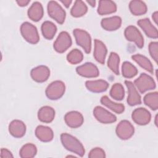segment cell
<instances>
[{
    "instance_id": "42",
    "label": "cell",
    "mask_w": 158,
    "mask_h": 158,
    "mask_svg": "<svg viewBox=\"0 0 158 158\" xmlns=\"http://www.w3.org/2000/svg\"><path fill=\"white\" fill-rule=\"evenodd\" d=\"M86 2L90 4L91 6L92 7H94L95 4H96V1L94 0H89V1H86Z\"/></svg>"
},
{
    "instance_id": "41",
    "label": "cell",
    "mask_w": 158,
    "mask_h": 158,
    "mask_svg": "<svg viewBox=\"0 0 158 158\" xmlns=\"http://www.w3.org/2000/svg\"><path fill=\"white\" fill-rule=\"evenodd\" d=\"M66 7H69L70 4L72 3V1L70 0H65V1H60Z\"/></svg>"
},
{
    "instance_id": "33",
    "label": "cell",
    "mask_w": 158,
    "mask_h": 158,
    "mask_svg": "<svg viewBox=\"0 0 158 158\" xmlns=\"http://www.w3.org/2000/svg\"><path fill=\"white\" fill-rule=\"evenodd\" d=\"M122 72L124 77L131 78L136 75L138 70L131 63L125 61L122 64Z\"/></svg>"
},
{
    "instance_id": "27",
    "label": "cell",
    "mask_w": 158,
    "mask_h": 158,
    "mask_svg": "<svg viewBox=\"0 0 158 158\" xmlns=\"http://www.w3.org/2000/svg\"><path fill=\"white\" fill-rule=\"evenodd\" d=\"M41 31L46 39L51 40L57 31V27L54 23L50 21H45L41 25Z\"/></svg>"
},
{
    "instance_id": "19",
    "label": "cell",
    "mask_w": 158,
    "mask_h": 158,
    "mask_svg": "<svg viewBox=\"0 0 158 158\" xmlns=\"http://www.w3.org/2000/svg\"><path fill=\"white\" fill-rule=\"evenodd\" d=\"M86 88L93 93H101L107 90L109 83L104 80H88L85 83Z\"/></svg>"
},
{
    "instance_id": "13",
    "label": "cell",
    "mask_w": 158,
    "mask_h": 158,
    "mask_svg": "<svg viewBox=\"0 0 158 158\" xmlns=\"http://www.w3.org/2000/svg\"><path fill=\"white\" fill-rule=\"evenodd\" d=\"M30 75L34 81L42 83L48 79L50 75V70L45 65H40L33 68L31 70Z\"/></svg>"
},
{
    "instance_id": "9",
    "label": "cell",
    "mask_w": 158,
    "mask_h": 158,
    "mask_svg": "<svg viewBox=\"0 0 158 158\" xmlns=\"http://www.w3.org/2000/svg\"><path fill=\"white\" fill-rule=\"evenodd\" d=\"M116 134L121 139H128L134 134L135 129L132 124L128 120H124L119 122L116 127Z\"/></svg>"
},
{
    "instance_id": "22",
    "label": "cell",
    "mask_w": 158,
    "mask_h": 158,
    "mask_svg": "<svg viewBox=\"0 0 158 158\" xmlns=\"http://www.w3.org/2000/svg\"><path fill=\"white\" fill-rule=\"evenodd\" d=\"M117 10L115 3L110 0H101L99 1L98 13L99 15H107L114 13Z\"/></svg>"
},
{
    "instance_id": "2",
    "label": "cell",
    "mask_w": 158,
    "mask_h": 158,
    "mask_svg": "<svg viewBox=\"0 0 158 158\" xmlns=\"http://www.w3.org/2000/svg\"><path fill=\"white\" fill-rule=\"evenodd\" d=\"M20 32L23 38L31 44H36L40 40L37 28L28 22H25L21 25Z\"/></svg>"
},
{
    "instance_id": "1",
    "label": "cell",
    "mask_w": 158,
    "mask_h": 158,
    "mask_svg": "<svg viewBox=\"0 0 158 158\" xmlns=\"http://www.w3.org/2000/svg\"><path fill=\"white\" fill-rule=\"evenodd\" d=\"M60 140L64 147L73 152L80 157L85 154V148L83 144L75 137L68 133H62L60 135Z\"/></svg>"
},
{
    "instance_id": "30",
    "label": "cell",
    "mask_w": 158,
    "mask_h": 158,
    "mask_svg": "<svg viewBox=\"0 0 158 158\" xmlns=\"http://www.w3.org/2000/svg\"><path fill=\"white\" fill-rule=\"evenodd\" d=\"M37 149L35 144L27 143L23 145L20 150V156L22 158H31L35 156Z\"/></svg>"
},
{
    "instance_id": "23",
    "label": "cell",
    "mask_w": 158,
    "mask_h": 158,
    "mask_svg": "<svg viewBox=\"0 0 158 158\" xmlns=\"http://www.w3.org/2000/svg\"><path fill=\"white\" fill-rule=\"evenodd\" d=\"M28 16L33 21L38 22L43 16V8L41 4L38 1L33 2L28 10Z\"/></svg>"
},
{
    "instance_id": "5",
    "label": "cell",
    "mask_w": 158,
    "mask_h": 158,
    "mask_svg": "<svg viewBox=\"0 0 158 158\" xmlns=\"http://www.w3.org/2000/svg\"><path fill=\"white\" fill-rule=\"evenodd\" d=\"M134 85L141 93H144L148 90L154 89L156 88V83L153 78L144 73H142L135 80Z\"/></svg>"
},
{
    "instance_id": "15",
    "label": "cell",
    "mask_w": 158,
    "mask_h": 158,
    "mask_svg": "<svg viewBox=\"0 0 158 158\" xmlns=\"http://www.w3.org/2000/svg\"><path fill=\"white\" fill-rule=\"evenodd\" d=\"M66 124L73 128L80 127L83 123V117L81 113L77 111H70L67 112L64 117Z\"/></svg>"
},
{
    "instance_id": "7",
    "label": "cell",
    "mask_w": 158,
    "mask_h": 158,
    "mask_svg": "<svg viewBox=\"0 0 158 158\" xmlns=\"http://www.w3.org/2000/svg\"><path fill=\"white\" fill-rule=\"evenodd\" d=\"M125 36L127 40L134 42L136 45L141 48L144 46V38L138 29L133 25L127 27L124 31Z\"/></svg>"
},
{
    "instance_id": "4",
    "label": "cell",
    "mask_w": 158,
    "mask_h": 158,
    "mask_svg": "<svg viewBox=\"0 0 158 158\" xmlns=\"http://www.w3.org/2000/svg\"><path fill=\"white\" fill-rule=\"evenodd\" d=\"M76 42L86 53H89L91 49V38L89 34L81 29H75L73 31Z\"/></svg>"
},
{
    "instance_id": "21",
    "label": "cell",
    "mask_w": 158,
    "mask_h": 158,
    "mask_svg": "<svg viewBox=\"0 0 158 158\" xmlns=\"http://www.w3.org/2000/svg\"><path fill=\"white\" fill-rule=\"evenodd\" d=\"M35 135L41 141H51L54 137V133L51 128L43 125H39L36 128Z\"/></svg>"
},
{
    "instance_id": "16",
    "label": "cell",
    "mask_w": 158,
    "mask_h": 158,
    "mask_svg": "<svg viewBox=\"0 0 158 158\" xmlns=\"http://www.w3.org/2000/svg\"><path fill=\"white\" fill-rule=\"evenodd\" d=\"M10 134L15 138H21L23 136L26 132V126L25 123L19 120H12L9 125Z\"/></svg>"
},
{
    "instance_id": "10",
    "label": "cell",
    "mask_w": 158,
    "mask_h": 158,
    "mask_svg": "<svg viewBox=\"0 0 158 158\" xmlns=\"http://www.w3.org/2000/svg\"><path fill=\"white\" fill-rule=\"evenodd\" d=\"M93 115L97 120L102 123H111L117 120V117L115 115L101 106L94 107Z\"/></svg>"
},
{
    "instance_id": "3",
    "label": "cell",
    "mask_w": 158,
    "mask_h": 158,
    "mask_svg": "<svg viewBox=\"0 0 158 158\" xmlns=\"http://www.w3.org/2000/svg\"><path fill=\"white\" fill-rule=\"evenodd\" d=\"M65 86L62 81L57 80L49 84L46 89V95L49 99L56 100L60 98L64 94Z\"/></svg>"
},
{
    "instance_id": "40",
    "label": "cell",
    "mask_w": 158,
    "mask_h": 158,
    "mask_svg": "<svg viewBox=\"0 0 158 158\" xmlns=\"http://www.w3.org/2000/svg\"><path fill=\"white\" fill-rule=\"evenodd\" d=\"M152 19L154 20V22L157 24V19H158V13H157V11L154 12L152 14Z\"/></svg>"
},
{
    "instance_id": "29",
    "label": "cell",
    "mask_w": 158,
    "mask_h": 158,
    "mask_svg": "<svg viewBox=\"0 0 158 158\" xmlns=\"http://www.w3.org/2000/svg\"><path fill=\"white\" fill-rule=\"evenodd\" d=\"M88 10V7L85 3L80 0L75 1L73 7L71 9L70 13L73 17H80L85 15Z\"/></svg>"
},
{
    "instance_id": "38",
    "label": "cell",
    "mask_w": 158,
    "mask_h": 158,
    "mask_svg": "<svg viewBox=\"0 0 158 158\" xmlns=\"http://www.w3.org/2000/svg\"><path fill=\"white\" fill-rule=\"evenodd\" d=\"M0 156L1 158H10L13 157V155L10 151L6 148H2L1 149Z\"/></svg>"
},
{
    "instance_id": "14",
    "label": "cell",
    "mask_w": 158,
    "mask_h": 158,
    "mask_svg": "<svg viewBox=\"0 0 158 158\" xmlns=\"http://www.w3.org/2000/svg\"><path fill=\"white\" fill-rule=\"evenodd\" d=\"M125 84L127 87L128 92L127 103L131 106L140 104L141 103V96L136 89L134 84L131 81L128 80L125 81Z\"/></svg>"
},
{
    "instance_id": "12",
    "label": "cell",
    "mask_w": 158,
    "mask_h": 158,
    "mask_svg": "<svg viewBox=\"0 0 158 158\" xmlns=\"http://www.w3.org/2000/svg\"><path fill=\"white\" fill-rule=\"evenodd\" d=\"M131 117L136 123L140 125H144L149 123L151 115L147 109L143 107H139L133 110Z\"/></svg>"
},
{
    "instance_id": "28",
    "label": "cell",
    "mask_w": 158,
    "mask_h": 158,
    "mask_svg": "<svg viewBox=\"0 0 158 158\" xmlns=\"http://www.w3.org/2000/svg\"><path fill=\"white\" fill-rule=\"evenodd\" d=\"M131 58L142 68L151 73H153V66L152 63L146 57L141 54H137L132 56Z\"/></svg>"
},
{
    "instance_id": "11",
    "label": "cell",
    "mask_w": 158,
    "mask_h": 158,
    "mask_svg": "<svg viewBox=\"0 0 158 158\" xmlns=\"http://www.w3.org/2000/svg\"><path fill=\"white\" fill-rule=\"evenodd\" d=\"M76 72L79 75L86 78L97 77L99 74L98 67L91 62H86L77 67Z\"/></svg>"
},
{
    "instance_id": "37",
    "label": "cell",
    "mask_w": 158,
    "mask_h": 158,
    "mask_svg": "<svg viewBox=\"0 0 158 158\" xmlns=\"http://www.w3.org/2000/svg\"><path fill=\"white\" fill-rule=\"evenodd\" d=\"M88 157L89 158H104L106 157V154L102 149L95 148L90 151Z\"/></svg>"
},
{
    "instance_id": "34",
    "label": "cell",
    "mask_w": 158,
    "mask_h": 158,
    "mask_svg": "<svg viewBox=\"0 0 158 158\" xmlns=\"http://www.w3.org/2000/svg\"><path fill=\"white\" fill-rule=\"evenodd\" d=\"M110 95L117 101L122 100L125 96V90L123 86L118 83L113 85L110 91Z\"/></svg>"
},
{
    "instance_id": "31",
    "label": "cell",
    "mask_w": 158,
    "mask_h": 158,
    "mask_svg": "<svg viewBox=\"0 0 158 158\" xmlns=\"http://www.w3.org/2000/svg\"><path fill=\"white\" fill-rule=\"evenodd\" d=\"M144 103L152 110L158 109V93L157 92L149 93L144 97Z\"/></svg>"
},
{
    "instance_id": "24",
    "label": "cell",
    "mask_w": 158,
    "mask_h": 158,
    "mask_svg": "<svg viewBox=\"0 0 158 158\" xmlns=\"http://www.w3.org/2000/svg\"><path fill=\"white\" fill-rule=\"evenodd\" d=\"M55 117V111L50 106H43L40 109L38 112V119L44 123L51 122Z\"/></svg>"
},
{
    "instance_id": "8",
    "label": "cell",
    "mask_w": 158,
    "mask_h": 158,
    "mask_svg": "<svg viewBox=\"0 0 158 158\" xmlns=\"http://www.w3.org/2000/svg\"><path fill=\"white\" fill-rule=\"evenodd\" d=\"M72 44V39L70 35L66 31H62L58 35L54 43V48L59 53L65 52Z\"/></svg>"
},
{
    "instance_id": "20",
    "label": "cell",
    "mask_w": 158,
    "mask_h": 158,
    "mask_svg": "<svg viewBox=\"0 0 158 158\" xmlns=\"http://www.w3.org/2000/svg\"><path fill=\"white\" fill-rule=\"evenodd\" d=\"M102 27L107 31H114L119 28L122 24V19L118 16H113L102 19Z\"/></svg>"
},
{
    "instance_id": "39",
    "label": "cell",
    "mask_w": 158,
    "mask_h": 158,
    "mask_svg": "<svg viewBox=\"0 0 158 158\" xmlns=\"http://www.w3.org/2000/svg\"><path fill=\"white\" fill-rule=\"evenodd\" d=\"M30 2V1L28 0H20V1H17V3L19 6L21 7H24L28 5V4Z\"/></svg>"
},
{
    "instance_id": "32",
    "label": "cell",
    "mask_w": 158,
    "mask_h": 158,
    "mask_svg": "<svg viewBox=\"0 0 158 158\" xmlns=\"http://www.w3.org/2000/svg\"><path fill=\"white\" fill-rule=\"evenodd\" d=\"M119 64L120 57L118 55L114 52H110L107 60V65L109 68L116 75L119 74Z\"/></svg>"
},
{
    "instance_id": "25",
    "label": "cell",
    "mask_w": 158,
    "mask_h": 158,
    "mask_svg": "<svg viewBox=\"0 0 158 158\" xmlns=\"http://www.w3.org/2000/svg\"><path fill=\"white\" fill-rule=\"evenodd\" d=\"M129 8L131 12L135 15H141L147 12V6L146 4L139 0H133L130 1Z\"/></svg>"
},
{
    "instance_id": "17",
    "label": "cell",
    "mask_w": 158,
    "mask_h": 158,
    "mask_svg": "<svg viewBox=\"0 0 158 158\" xmlns=\"http://www.w3.org/2000/svg\"><path fill=\"white\" fill-rule=\"evenodd\" d=\"M107 52V48L104 43L101 41L96 39L94 40V49L93 55L96 61L101 64H104L105 62Z\"/></svg>"
},
{
    "instance_id": "43",
    "label": "cell",
    "mask_w": 158,
    "mask_h": 158,
    "mask_svg": "<svg viewBox=\"0 0 158 158\" xmlns=\"http://www.w3.org/2000/svg\"><path fill=\"white\" fill-rule=\"evenodd\" d=\"M157 115H156V117H155V124L156 126H157Z\"/></svg>"
},
{
    "instance_id": "6",
    "label": "cell",
    "mask_w": 158,
    "mask_h": 158,
    "mask_svg": "<svg viewBox=\"0 0 158 158\" xmlns=\"http://www.w3.org/2000/svg\"><path fill=\"white\" fill-rule=\"evenodd\" d=\"M48 12L49 15L58 23L62 24L65 19L66 13L63 8L54 1H51L48 4Z\"/></svg>"
},
{
    "instance_id": "35",
    "label": "cell",
    "mask_w": 158,
    "mask_h": 158,
    "mask_svg": "<svg viewBox=\"0 0 158 158\" xmlns=\"http://www.w3.org/2000/svg\"><path fill=\"white\" fill-rule=\"evenodd\" d=\"M83 59V54L78 49L72 50L67 56V61L71 64H77L82 61Z\"/></svg>"
},
{
    "instance_id": "26",
    "label": "cell",
    "mask_w": 158,
    "mask_h": 158,
    "mask_svg": "<svg viewBox=\"0 0 158 158\" xmlns=\"http://www.w3.org/2000/svg\"><path fill=\"white\" fill-rule=\"evenodd\" d=\"M102 104L110 109L117 114H121L125 110V106L120 103H116L112 101L107 96H104L101 99Z\"/></svg>"
},
{
    "instance_id": "36",
    "label": "cell",
    "mask_w": 158,
    "mask_h": 158,
    "mask_svg": "<svg viewBox=\"0 0 158 158\" xmlns=\"http://www.w3.org/2000/svg\"><path fill=\"white\" fill-rule=\"evenodd\" d=\"M149 52L152 57V58L157 62V56H158V43L151 42L149 44Z\"/></svg>"
},
{
    "instance_id": "18",
    "label": "cell",
    "mask_w": 158,
    "mask_h": 158,
    "mask_svg": "<svg viewBox=\"0 0 158 158\" xmlns=\"http://www.w3.org/2000/svg\"><path fill=\"white\" fill-rule=\"evenodd\" d=\"M138 25L143 29L146 35L151 38H157V28L151 23L149 19H142L138 21Z\"/></svg>"
}]
</instances>
